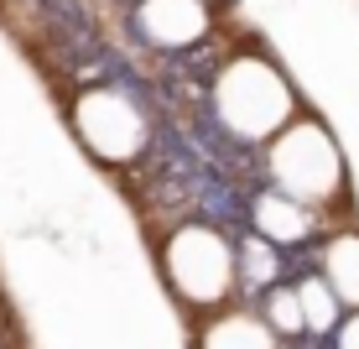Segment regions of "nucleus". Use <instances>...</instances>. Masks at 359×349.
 Instances as JSON below:
<instances>
[{"instance_id":"8","label":"nucleus","mask_w":359,"mask_h":349,"mask_svg":"<svg viewBox=\"0 0 359 349\" xmlns=\"http://www.w3.org/2000/svg\"><path fill=\"white\" fill-rule=\"evenodd\" d=\"M203 349H271V339H266L261 323H250V318H224L203 339Z\"/></svg>"},{"instance_id":"2","label":"nucleus","mask_w":359,"mask_h":349,"mask_svg":"<svg viewBox=\"0 0 359 349\" xmlns=\"http://www.w3.org/2000/svg\"><path fill=\"white\" fill-rule=\"evenodd\" d=\"M287 105H292L287 79L271 63H261V58H240V63H229L224 79H219V110H224V120L245 136L276 131L281 115H287Z\"/></svg>"},{"instance_id":"6","label":"nucleus","mask_w":359,"mask_h":349,"mask_svg":"<svg viewBox=\"0 0 359 349\" xmlns=\"http://www.w3.org/2000/svg\"><path fill=\"white\" fill-rule=\"evenodd\" d=\"M255 224H261V235H271V240H302V235H307L302 209H297L292 198H281V193L261 198V209H255Z\"/></svg>"},{"instance_id":"7","label":"nucleus","mask_w":359,"mask_h":349,"mask_svg":"<svg viewBox=\"0 0 359 349\" xmlns=\"http://www.w3.org/2000/svg\"><path fill=\"white\" fill-rule=\"evenodd\" d=\"M328 282L349 303H359V235H344V240L328 245Z\"/></svg>"},{"instance_id":"9","label":"nucleus","mask_w":359,"mask_h":349,"mask_svg":"<svg viewBox=\"0 0 359 349\" xmlns=\"http://www.w3.org/2000/svg\"><path fill=\"white\" fill-rule=\"evenodd\" d=\"M344 349H359V318L349 323V334H344Z\"/></svg>"},{"instance_id":"4","label":"nucleus","mask_w":359,"mask_h":349,"mask_svg":"<svg viewBox=\"0 0 359 349\" xmlns=\"http://www.w3.org/2000/svg\"><path fill=\"white\" fill-rule=\"evenodd\" d=\"M167 277H172V287H182V292L198 297V303H214V297H224L229 282H234L229 245L219 240L214 230L193 224V230H182L177 240L167 245Z\"/></svg>"},{"instance_id":"1","label":"nucleus","mask_w":359,"mask_h":349,"mask_svg":"<svg viewBox=\"0 0 359 349\" xmlns=\"http://www.w3.org/2000/svg\"><path fill=\"white\" fill-rule=\"evenodd\" d=\"M271 178H276L281 198H292V204H323V198L344 193V157L318 120H302L297 131L276 136Z\"/></svg>"},{"instance_id":"3","label":"nucleus","mask_w":359,"mask_h":349,"mask_svg":"<svg viewBox=\"0 0 359 349\" xmlns=\"http://www.w3.org/2000/svg\"><path fill=\"white\" fill-rule=\"evenodd\" d=\"M73 131L83 136V146L99 157V162H126L141 152V110L130 105L126 94L115 89H89L79 94L73 105Z\"/></svg>"},{"instance_id":"5","label":"nucleus","mask_w":359,"mask_h":349,"mask_svg":"<svg viewBox=\"0 0 359 349\" xmlns=\"http://www.w3.org/2000/svg\"><path fill=\"white\" fill-rule=\"evenodd\" d=\"M141 27L162 47H188L193 37L203 32V6H198V0H146Z\"/></svg>"}]
</instances>
